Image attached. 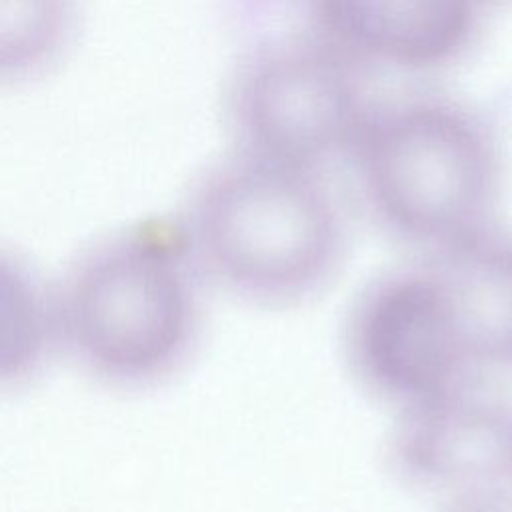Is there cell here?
<instances>
[{
	"label": "cell",
	"mask_w": 512,
	"mask_h": 512,
	"mask_svg": "<svg viewBox=\"0 0 512 512\" xmlns=\"http://www.w3.org/2000/svg\"><path fill=\"white\" fill-rule=\"evenodd\" d=\"M486 0H310L318 36L356 64L432 70L458 60Z\"/></svg>",
	"instance_id": "52a82bcc"
},
{
	"label": "cell",
	"mask_w": 512,
	"mask_h": 512,
	"mask_svg": "<svg viewBox=\"0 0 512 512\" xmlns=\"http://www.w3.org/2000/svg\"><path fill=\"white\" fill-rule=\"evenodd\" d=\"M180 226L198 270L260 304L314 294L344 246L342 212L320 170L240 150L198 178Z\"/></svg>",
	"instance_id": "6da1fadb"
},
{
	"label": "cell",
	"mask_w": 512,
	"mask_h": 512,
	"mask_svg": "<svg viewBox=\"0 0 512 512\" xmlns=\"http://www.w3.org/2000/svg\"><path fill=\"white\" fill-rule=\"evenodd\" d=\"M80 0H0V88L48 76L68 54Z\"/></svg>",
	"instance_id": "9c48e42d"
},
{
	"label": "cell",
	"mask_w": 512,
	"mask_h": 512,
	"mask_svg": "<svg viewBox=\"0 0 512 512\" xmlns=\"http://www.w3.org/2000/svg\"><path fill=\"white\" fill-rule=\"evenodd\" d=\"M52 306L36 274L0 248V386L32 376L52 338Z\"/></svg>",
	"instance_id": "30bf717a"
},
{
	"label": "cell",
	"mask_w": 512,
	"mask_h": 512,
	"mask_svg": "<svg viewBox=\"0 0 512 512\" xmlns=\"http://www.w3.org/2000/svg\"><path fill=\"white\" fill-rule=\"evenodd\" d=\"M348 156L376 222L426 254L494 224L500 144L458 100L424 94L370 108Z\"/></svg>",
	"instance_id": "7a4b0ae2"
},
{
	"label": "cell",
	"mask_w": 512,
	"mask_h": 512,
	"mask_svg": "<svg viewBox=\"0 0 512 512\" xmlns=\"http://www.w3.org/2000/svg\"><path fill=\"white\" fill-rule=\"evenodd\" d=\"M426 264L468 374L512 372V230L490 224Z\"/></svg>",
	"instance_id": "ba28073f"
},
{
	"label": "cell",
	"mask_w": 512,
	"mask_h": 512,
	"mask_svg": "<svg viewBox=\"0 0 512 512\" xmlns=\"http://www.w3.org/2000/svg\"><path fill=\"white\" fill-rule=\"evenodd\" d=\"M344 344L360 384L396 410L472 384L426 260L390 270L360 292Z\"/></svg>",
	"instance_id": "5b68a950"
},
{
	"label": "cell",
	"mask_w": 512,
	"mask_h": 512,
	"mask_svg": "<svg viewBox=\"0 0 512 512\" xmlns=\"http://www.w3.org/2000/svg\"><path fill=\"white\" fill-rule=\"evenodd\" d=\"M370 108L356 62L320 36L252 50L226 90L236 150L310 170L350 154Z\"/></svg>",
	"instance_id": "277c9868"
},
{
	"label": "cell",
	"mask_w": 512,
	"mask_h": 512,
	"mask_svg": "<svg viewBox=\"0 0 512 512\" xmlns=\"http://www.w3.org/2000/svg\"><path fill=\"white\" fill-rule=\"evenodd\" d=\"M394 474L462 500H512V404L472 384L398 410L388 440Z\"/></svg>",
	"instance_id": "8992f818"
},
{
	"label": "cell",
	"mask_w": 512,
	"mask_h": 512,
	"mask_svg": "<svg viewBox=\"0 0 512 512\" xmlns=\"http://www.w3.org/2000/svg\"><path fill=\"white\" fill-rule=\"evenodd\" d=\"M198 266L184 230L138 222L90 248L70 270L56 322L98 378L142 386L174 372L198 330Z\"/></svg>",
	"instance_id": "3957f363"
},
{
	"label": "cell",
	"mask_w": 512,
	"mask_h": 512,
	"mask_svg": "<svg viewBox=\"0 0 512 512\" xmlns=\"http://www.w3.org/2000/svg\"><path fill=\"white\" fill-rule=\"evenodd\" d=\"M442 512H512V500H462V502H448Z\"/></svg>",
	"instance_id": "8fae6325"
}]
</instances>
